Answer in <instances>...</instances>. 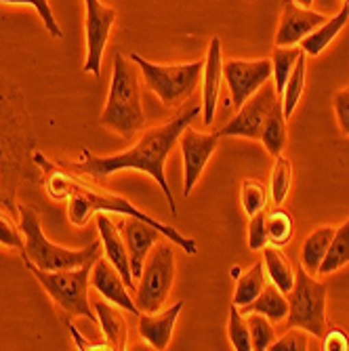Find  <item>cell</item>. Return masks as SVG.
Returning <instances> with one entry per match:
<instances>
[{
  "label": "cell",
  "instance_id": "6da1fadb",
  "mask_svg": "<svg viewBox=\"0 0 349 351\" xmlns=\"http://www.w3.org/2000/svg\"><path fill=\"white\" fill-rule=\"evenodd\" d=\"M202 112V104H192L183 108L175 118H171L169 122L154 126V129L145 131L141 135V139L122 154L116 156H108V158H97L88 152H84V160L78 165H72L70 169L76 173H84V175H93L97 179L110 177L118 171H143L147 173L160 189L165 191V198L169 202L171 213L177 217V202L173 198V191L165 173V165L167 158L171 154V149L175 147V143L179 141V135L183 133L185 126L192 124L198 114Z\"/></svg>",
  "mask_w": 349,
  "mask_h": 351
},
{
  "label": "cell",
  "instance_id": "7a4b0ae2",
  "mask_svg": "<svg viewBox=\"0 0 349 351\" xmlns=\"http://www.w3.org/2000/svg\"><path fill=\"white\" fill-rule=\"evenodd\" d=\"M34 162L45 171L47 194L53 200H68V217H70V221L74 223V226H78V228L86 226L88 219L95 213L129 215V217H137V219L149 223V226H154L167 240H171L175 246L183 248V252H187V254H196L198 252V246H196V242L192 238L179 234L177 230L167 226V223H160L158 219L145 215L143 210H139L124 196L110 194V191L99 189L97 185H88L82 179L72 177L70 173L61 171L57 165H53L49 158L45 154H40V152H34Z\"/></svg>",
  "mask_w": 349,
  "mask_h": 351
},
{
  "label": "cell",
  "instance_id": "3957f363",
  "mask_svg": "<svg viewBox=\"0 0 349 351\" xmlns=\"http://www.w3.org/2000/svg\"><path fill=\"white\" fill-rule=\"evenodd\" d=\"M99 122L106 129L118 133L124 139H133L139 131H143L145 116L141 108L139 78L133 63L124 59L122 53H114V74L110 95Z\"/></svg>",
  "mask_w": 349,
  "mask_h": 351
},
{
  "label": "cell",
  "instance_id": "277c9868",
  "mask_svg": "<svg viewBox=\"0 0 349 351\" xmlns=\"http://www.w3.org/2000/svg\"><path fill=\"white\" fill-rule=\"evenodd\" d=\"M19 230L23 234V259L34 263L38 269L45 271H61V269H78L86 263H95L99 259V252L104 250L101 240H95L88 246L80 250H70L53 244L43 228H40V219L38 215L32 210L29 206H19Z\"/></svg>",
  "mask_w": 349,
  "mask_h": 351
},
{
  "label": "cell",
  "instance_id": "5b68a950",
  "mask_svg": "<svg viewBox=\"0 0 349 351\" xmlns=\"http://www.w3.org/2000/svg\"><path fill=\"white\" fill-rule=\"evenodd\" d=\"M131 61H135V66L141 70L147 88L154 90L167 108H177L187 101L202 82L204 59L179 66H158L143 59L139 53H131Z\"/></svg>",
  "mask_w": 349,
  "mask_h": 351
},
{
  "label": "cell",
  "instance_id": "8992f818",
  "mask_svg": "<svg viewBox=\"0 0 349 351\" xmlns=\"http://www.w3.org/2000/svg\"><path fill=\"white\" fill-rule=\"evenodd\" d=\"M315 276L307 274L301 265L295 271V286L289 297V315L287 328H303L315 339L326 335V295L328 284L313 280Z\"/></svg>",
  "mask_w": 349,
  "mask_h": 351
},
{
  "label": "cell",
  "instance_id": "52a82bcc",
  "mask_svg": "<svg viewBox=\"0 0 349 351\" xmlns=\"http://www.w3.org/2000/svg\"><path fill=\"white\" fill-rule=\"evenodd\" d=\"M25 261V259H23ZM27 269L45 286L49 297L70 315L86 317L91 322H97V313H93L88 303V280H91V265L86 263L78 269H61V271H45L38 269L34 263L25 261Z\"/></svg>",
  "mask_w": 349,
  "mask_h": 351
},
{
  "label": "cell",
  "instance_id": "ba28073f",
  "mask_svg": "<svg viewBox=\"0 0 349 351\" xmlns=\"http://www.w3.org/2000/svg\"><path fill=\"white\" fill-rule=\"evenodd\" d=\"M137 286L135 305L143 313H158L169 299L175 280V252L173 242H156L147 254Z\"/></svg>",
  "mask_w": 349,
  "mask_h": 351
},
{
  "label": "cell",
  "instance_id": "9c48e42d",
  "mask_svg": "<svg viewBox=\"0 0 349 351\" xmlns=\"http://www.w3.org/2000/svg\"><path fill=\"white\" fill-rule=\"evenodd\" d=\"M278 101L280 99H278L274 80H267L255 95H250L240 110H236V116L219 131V137L259 139L265 118Z\"/></svg>",
  "mask_w": 349,
  "mask_h": 351
},
{
  "label": "cell",
  "instance_id": "30bf717a",
  "mask_svg": "<svg viewBox=\"0 0 349 351\" xmlns=\"http://www.w3.org/2000/svg\"><path fill=\"white\" fill-rule=\"evenodd\" d=\"M272 59H230L224 61V78L230 86L232 104L236 110L255 95L267 80H272Z\"/></svg>",
  "mask_w": 349,
  "mask_h": 351
},
{
  "label": "cell",
  "instance_id": "8fae6325",
  "mask_svg": "<svg viewBox=\"0 0 349 351\" xmlns=\"http://www.w3.org/2000/svg\"><path fill=\"white\" fill-rule=\"evenodd\" d=\"M179 147L183 156V196L192 194L194 185L198 183L206 162L217 149L219 133H198L192 129V124L185 126L179 135Z\"/></svg>",
  "mask_w": 349,
  "mask_h": 351
},
{
  "label": "cell",
  "instance_id": "7c38bea8",
  "mask_svg": "<svg viewBox=\"0 0 349 351\" xmlns=\"http://www.w3.org/2000/svg\"><path fill=\"white\" fill-rule=\"evenodd\" d=\"M86 9V63L84 72L99 76L101 74V57L110 38L112 25L116 21V11L101 5L99 0H84Z\"/></svg>",
  "mask_w": 349,
  "mask_h": 351
},
{
  "label": "cell",
  "instance_id": "4fadbf2b",
  "mask_svg": "<svg viewBox=\"0 0 349 351\" xmlns=\"http://www.w3.org/2000/svg\"><path fill=\"white\" fill-rule=\"evenodd\" d=\"M326 15L311 11V7H303L297 0H284L282 3V17L276 34V47H293L299 45L309 32L322 25Z\"/></svg>",
  "mask_w": 349,
  "mask_h": 351
},
{
  "label": "cell",
  "instance_id": "5bb4252c",
  "mask_svg": "<svg viewBox=\"0 0 349 351\" xmlns=\"http://www.w3.org/2000/svg\"><path fill=\"white\" fill-rule=\"evenodd\" d=\"M122 238L126 244V252H129V263H131V274L133 280L141 278L143 271V263L147 259V254L152 250V246L156 242H160V238H165L160 232H158L149 223L137 219V217H129L124 215L122 221Z\"/></svg>",
  "mask_w": 349,
  "mask_h": 351
},
{
  "label": "cell",
  "instance_id": "9a60e30c",
  "mask_svg": "<svg viewBox=\"0 0 349 351\" xmlns=\"http://www.w3.org/2000/svg\"><path fill=\"white\" fill-rule=\"evenodd\" d=\"M91 286L97 291L101 297H106L110 303L122 307L124 311H129L133 315H141L139 307L135 305V299L131 297L129 286L124 284L120 271L104 259H97L93 263V271H91Z\"/></svg>",
  "mask_w": 349,
  "mask_h": 351
},
{
  "label": "cell",
  "instance_id": "2e32d148",
  "mask_svg": "<svg viewBox=\"0 0 349 351\" xmlns=\"http://www.w3.org/2000/svg\"><path fill=\"white\" fill-rule=\"evenodd\" d=\"M200 84H202V120L204 126H210L215 122L221 84H224V57H221V40L217 36L208 45Z\"/></svg>",
  "mask_w": 349,
  "mask_h": 351
},
{
  "label": "cell",
  "instance_id": "e0dca14e",
  "mask_svg": "<svg viewBox=\"0 0 349 351\" xmlns=\"http://www.w3.org/2000/svg\"><path fill=\"white\" fill-rule=\"evenodd\" d=\"M97 228H99V236H101V246L106 250L108 261L120 271L124 284L129 286V291H137L133 274H131V263H129V252H126V244L124 238L120 234V230L114 226V223L108 219V215L99 213L97 215Z\"/></svg>",
  "mask_w": 349,
  "mask_h": 351
},
{
  "label": "cell",
  "instance_id": "ac0fdd59",
  "mask_svg": "<svg viewBox=\"0 0 349 351\" xmlns=\"http://www.w3.org/2000/svg\"><path fill=\"white\" fill-rule=\"evenodd\" d=\"M183 301H177L175 305H171L167 311L160 313H141L139 315V335L145 339V343L152 349L163 351L169 347L171 339H173V330H175V322L183 309Z\"/></svg>",
  "mask_w": 349,
  "mask_h": 351
},
{
  "label": "cell",
  "instance_id": "d6986e66",
  "mask_svg": "<svg viewBox=\"0 0 349 351\" xmlns=\"http://www.w3.org/2000/svg\"><path fill=\"white\" fill-rule=\"evenodd\" d=\"M240 311H242V315L263 313L274 324H280V322L287 320V315H289V297L284 295L276 284H265L261 295L252 303L240 307Z\"/></svg>",
  "mask_w": 349,
  "mask_h": 351
},
{
  "label": "cell",
  "instance_id": "ffe728a7",
  "mask_svg": "<svg viewBox=\"0 0 349 351\" xmlns=\"http://www.w3.org/2000/svg\"><path fill=\"white\" fill-rule=\"evenodd\" d=\"M349 21V7L343 5V9L328 21H324L322 25H318L313 32H309V34L299 43L301 49L305 51V55L309 57H318L339 34L341 29L345 27V23Z\"/></svg>",
  "mask_w": 349,
  "mask_h": 351
},
{
  "label": "cell",
  "instance_id": "44dd1931",
  "mask_svg": "<svg viewBox=\"0 0 349 351\" xmlns=\"http://www.w3.org/2000/svg\"><path fill=\"white\" fill-rule=\"evenodd\" d=\"M261 252H263V263H265L267 278L272 280V284L278 286L284 295H289L295 286V269L291 265V259L282 252L280 246H274V244L265 246Z\"/></svg>",
  "mask_w": 349,
  "mask_h": 351
},
{
  "label": "cell",
  "instance_id": "7402d4cb",
  "mask_svg": "<svg viewBox=\"0 0 349 351\" xmlns=\"http://www.w3.org/2000/svg\"><path fill=\"white\" fill-rule=\"evenodd\" d=\"M335 236V228L330 226H322L318 230H313L303 246H301V267L311 274V276H318V269H320V263L324 261V254L328 250V244Z\"/></svg>",
  "mask_w": 349,
  "mask_h": 351
},
{
  "label": "cell",
  "instance_id": "603a6c76",
  "mask_svg": "<svg viewBox=\"0 0 349 351\" xmlns=\"http://www.w3.org/2000/svg\"><path fill=\"white\" fill-rule=\"evenodd\" d=\"M259 139L272 158L280 156L284 152V147H287V116H284L282 101H278L272 108V112L267 114Z\"/></svg>",
  "mask_w": 349,
  "mask_h": 351
},
{
  "label": "cell",
  "instance_id": "cb8c5ba5",
  "mask_svg": "<svg viewBox=\"0 0 349 351\" xmlns=\"http://www.w3.org/2000/svg\"><path fill=\"white\" fill-rule=\"evenodd\" d=\"M267 284V271H265V263L263 261H257L252 265L248 271H244L238 282H236V291H234V305L238 307H244L248 303L255 301L261 291L265 289Z\"/></svg>",
  "mask_w": 349,
  "mask_h": 351
},
{
  "label": "cell",
  "instance_id": "d4e9b609",
  "mask_svg": "<svg viewBox=\"0 0 349 351\" xmlns=\"http://www.w3.org/2000/svg\"><path fill=\"white\" fill-rule=\"evenodd\" d=\"M349 263V221L335 228V236L328 244L324 261L320 263L318 276H330Z\"/></svg>",
  "mask_w": 349,
  "mask_h": 351
},
{
  "label": "cell",
  "instance_id": "484cf974",
  "mask_svg": "<svg viewBox=\"0 0 349 351\" xmlns=\"http://www.w3.org/2000/svg\"><path fill=\"white\" fill-rule=\"evenodd\" d=\"M95 313L101 324V330L112 345V349H126V322L124 317L110 305V301L95 303Z\"/></svg>",
  "mask_w": 349,
  "mask_h": 351
},
{
  "label": "cell",
  "instance_id": "4316f807",
  "mask_svg": "<svg viewBox=\"0 0 349 351\" xmlns=\"http://www.w3.org/2000/svg\"><path fill=\"white\" fill-rule=\"evenodd\" d=\"M305 72H307V55L305 51L299 55L297 63H295V70L291 72L287 84H284V90H282V110H284V116L293 118V112L297 110L299 101H301V95L305 90Z\"/></svg>",
  "mask_w": 349,
  "mask_h": 351
},
{
  "label": "cell",
  "instance_id": "83f0119b",
  "mask_svg": "<svg viewBox=\"0 0 349 351\" xmlns=\"http://www.w3.org/2000/svg\"><path fill=\"white\" fill-rule=\"evenodd\" d=\"M274 169L269 177V198L276 206H282L287 202L291 187H293V162L287 156H276L274 158Z\"/></svg>",
  "mask_w": 349,
  "mask_h": 351
},
{
  "label": "cell",
  "instance_id": "f1b7e54d",
  "mask_svg": "<svg viewBox=\"0 0 349 351\" xmlns=\"http://www.w3.org/2000/svg\"><path fill=\"white\" fill-rule=\"evenodd\" d=\"M301 53H303V49L297 47V45H293V47H276L274 49V53H272V68H274L272 80H274V86H276L278 95H282L284 84H287L291 72L295 70V63H297Z\"/></svg>",
  "mask_w": 349,
  "mask_h": 351
},
{
  "label": "cell",
  "instance_id": "f546056e",
  "mask_svg": "<svg viewBox=\"0 0 349 351\" xmlns=\"http://www.w3.org/2000/svg\"><path fill=\"white\" fill-rule=\"evenodd\" d=\"M265 230H267L269 244H274V246H287L293 240L295 223H293V219H291V215L287 210H282L278 206V208H274L272 213L265 215Z\"/></svg>",
  "mask_w": 349,
  "mask_h": 351
},
{
  "label": "cell",
  "instance_id": "4dcf8cb0",
  "mask_svg": "<svg viewBox=\"0 0 349 351\" xmlns=\"http://www.w3.org/2000/svg\"><path fill=\"white\" fill-rule=\"evenodd\" d=\"M267 198H269V189L263 181L259 179H244L242 187H240V200H242V210L244 215L252 217L261 210H265L267 206Z\"/></svg>",
  "mask_w": 349,
  "mask_h": 351
},
{
  "label": "cell",
  "instance_id": "1f68e13d",
  "mask_svg": "<svg viewBox=\"0 0 349 351\" xmlns=\"http://www.w3.org/2000/svg\"><path fill=\"white\" fill-rule=\"evenodd\" d=\"M246 324L250 330V343L255 351H267L269 345L276 341V328L269 317L263 313H246Z\"/></svg>",
  "mask_w": 349,
  "mask_h": 351
},
{
  "label": "cell",
  "instance_id": "d6a6232c",
  "mask_svg": "<svg viewBox=\"0 0 349 351\" xmlns=\"http://www.w3.org/2000/svg\"><path fill=\"white\" fill-rule=\"evenodd\" d=\"M230 343L236 351H252V343H250V330L246 324V317L242 315L240 307L232 303L230 307Z\"/></svg>",
  "mask_w": 349,
  "mask_h": 351
},
{
  "label": "cell",
  "instance_id": "836d02e7",
  "mask_svg": "<svg viewBox=\"0 0 349 351\" xmlns=\"http://www.w3.org/2000/svg\"><path fill=\"white\" fill-rule=\"evenodd\" d=\"M0 3H7V5H32V7L36 9V13L40 15L45 27L49 29V34H51L53 38H61V36H63V32H61V27L57 25L55 15H53V11H51L49 0H0Z\"/></svg>",
  "mask_w": 349,
  "mask_h": 351
},
{
  "label": "cell",
  "instance_id": "e575fe53",
  "mask_svg": "<svg viewBox=\"0 0 349 351\" xmlns=\"http://www.w3.org/2000/svg\"><path fill=\"white\" fill-rule=\"evenodd\" d=\"M267 244H269V238H267V230H265V210H261V213L250 217V223H248V248L259 252Z\"/></svg>",
  "mask_w": 349,
  "mask_h": 351
},
{
  "label": "cell",
  "instance_id": "d590c367",
  "mask_svg": "<svg viewBox=\"0 0 349 351\" xmlns=\"http://www.w3.org/2000/svg\"><path fill=\"white\" fill-rule=\"evenodd\" d=\"M0 244L7 248H17L19 252H23V234L21 230L15 226V221L11 217H7L5 213H0Z\"/></svg>",
  "mask_w": 349,
  "mask_h": 351
},
{
  "label": "cell",
  "instance_id": "8d00e7d4",
  "mask_svg": "<svg viewBox=\"0 0 349 351\" xmlns=\"http://www.w3.org/2000/svg\"><path fill=\"white\" fill-rule=\"evenodd\" d=\"M272 351H303L307 347V332L303 328H287V335L269 345Z\"/></svg>",
  "mask_w": 349,
  "mask_h": 351
},
{
  "label": "cell",
  "instance_id": "74e56055",
  "mask_svg": "<svg viewBox=\"0 0 349 351\" xmlns=\"http://www.w3.org/2000/svg\"><path fill=\"white\" fill-rule=\"evenodd\" d=\"M333 108L337 114V122L341 126V131L349 137V86L339 90L333 99Z\"/></svg>",
  "mask_w": 349,
  "mask_h": 351
},
{
  "label": "cell",
  "instance_id": "f35d334b",
  "mask_svg": "<svg viewBox=\"0 0 349 351\" xmlns=\"http://www.w3.org/2000/svg\"><path fill=\"white\" fill-rule=\"evenodd\" d=\"M324 349L326 351H347L349 349V337L343 328H335L324 335Z\"/></svg>",
  "mask_w": 349,
  "mask_h": 351
},
{
  "label": "cell",
  "instance_id": "ab89813d",
  "mask_svg": "<svg viewBox=\"0 0 349 351\" xmlns=\"http://www.w3.org/2000/svg\"><path fill=\"white\" fill-rule=\"evenodd\" d=\"M68 330H70V335H72V339H74V343H76V347L80 351H106V349H112L110 343H91V341H86L72 322H68Z\"/></svg>",
  "mask_w": 349,
  "mask_h": 351
},
{
  "label": "cell",
  "instance_id": "60d3db41",
  "mask_svg": "<svg viewBox=\"0 0 349 351\" xmlns=\"http://www.w3.org/2000/svg\"><path fill=\"white\" fill-rule=\"evenodd\" d=\"M299 5H303V7H311L313 5V0H297Z\"/></svg>",
  "mask_w": 349,
  "mask_h": 351
},
{
  "label": "cell",
  "instance_id": "b9f144b4",
  "mask_svg": "<svg viewBox=\"0 0 349 351\" xmlns=\"http://www.w3.org/2000/svg\"><path fill=\"white\" fill-rule=\"evenodd\" d=\"M345 5H347V7H349V0H345Z\"/></svg>",
  "mask_w": 349,
  "mask_h": 351
}]
</instances>
